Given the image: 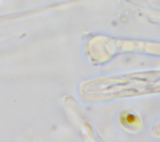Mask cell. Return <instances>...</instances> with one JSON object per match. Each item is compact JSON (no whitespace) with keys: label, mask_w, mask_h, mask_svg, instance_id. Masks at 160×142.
Returning a JSON list of instances; mask_svg holds the SVG:
<instances>
[{"label":"cell","mask_w":160,"mask_h":142,"mask_svg":"<svg viewBox=\"0 0 160 142\" xmlns=\"http://www.w3.org/2000/svg\"><path fill=\"white\" fill-rule=\"evenodd\" d=\"M121 123L128 129H134L139 124V119L138 114L132 111L123 112L120 116Z\"/></svg>","instance_id":"6da1fadb"}]
</instances>
